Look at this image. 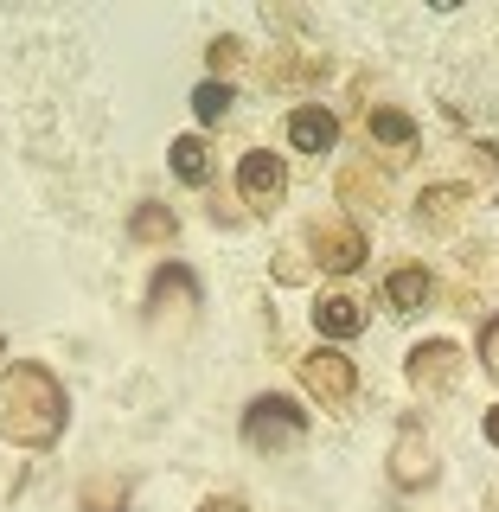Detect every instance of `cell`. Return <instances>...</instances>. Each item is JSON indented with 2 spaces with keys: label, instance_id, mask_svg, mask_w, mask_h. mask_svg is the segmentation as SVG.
Returning a JSON list of instances; mask_svg holds the SVG:
<instances>
[{
  "label": "cell",
  "instance_id": "2e32d148",
  "mask_svg": "<svg viewBox=\"0 0 499 512\" xmlns=\"http://www.w3.org/2000/svg\"><path fill=\"white\" fill-rule=\"evenodd\" d=\"M128 237H135V244H154V250H167L173 237H180V218H173L160 199H141L135 212H128Z\"/></svg>",
  "mask_w": 499,
  "mask_h": 512
},
{
  "label": "cell",
  "instance_id": "cb8c5ba5",
  "mask_svg": "<svg viewBox=\"0 0 499 512\" xmlns=\"http://www.w3.org/2000/svg\"><path fill=\"white\" fill-rule=\"evenodd\" d=\"M199 512H250V506H244V500H231V493H212V500H205Z\"/></svg>",
  "mask_w": 499,
  "mask_h": 512
},
{
  "label": "cell",
  "instance_id": "8fae6325",
  "mask_svg": "<svg viewBox=\"0 0 499 512\" xmlns=\"http://www.w3.org/2000/svg\"><path fill=\"white\" fill-rule=\"evenodd\" d=\"M365 135H372L384 154H404V160H416V148H423V141H416V122L397 103H378L372 116H365Z\"/></svg>",
  "mask_w": 499,
  "mask_h": 512
},
{
  "label": "cell",
  "instance_id": "ffe728a7",
  "mask_svg": "<svg viewBox=\"0 0 499 512\" xmlns=\"http://www.w3.org/2000/svg\"><path fill=\"white\" fill-rule=\"evenodd\" d=\"M205 58H212V71H237V64H244L250 52L231 39V32H224V39H212V52H205Z\"/></svg>",
  "mask_w": 499,
  "mask_h": 512
},
{
  "label": "cell",
  "instance_id": "5b68a950",
  "mask_svg": "<svg viewBox=\"0 0 499 512\" xmlns=\"http://www.w3.org/2000/svg\"><path fill=\"white\" fill-rule=\"evenodd\" d=\"M282 192H288V167H282V154L250 148L244 160H237V199H244L250 212H276Z\"/></svg>",
  "mask_w": 499,
  "mask_h": 512
},
{
  "label": "cell",
  "instance_id": "30bf717a",
  "mask_svg": "<svg viewBox=\"0 0 499 512\" xmlns=\"http://www.w3.org/2000/svg\"><path fill=\"white\" fill-rule=\"evenodd\" d=\"M333 192H340L346 205H365V212H384V205H391V180H384L372 160H352V167H340Z\"/></svg>",
  "mask_w": 499,
  "mask_h": 512
},
{
  "label": "cell",
  "instance_id": "484cf974",
  "mask_svg": "<svg viewBox=\"0 0 499 512\" xmlns=\"http://www.w3.org/2000/svg\"><path fill=\"white\" fill-rule=\"evenodd\" d=\"M487 512H499V487H493V493H487Z\"/></svg>",
  "mask_w": 499,
  "mask_h": 512
},
{
  "label": "cell",
  "instance_id": "9a60e30c",
  "mask_svg": "<svg viewBox=\"0 0 499 512\" xmlns=\"http://www.w3.org/2000/svg\"><path fill=\"white\" fill-rule=\"evenodd\" d=\"M429 288H436V282H429L423 263H397L391 276H384V301H391L397 314H423L429 308Z\"/></svg>",
  "mask_w": 499,
  "mask_h": 512
},
{
  "label": "cell",
  "instance_id": "9c48e42d",
  "mask_svg": "<svg viewBox=\"0 0 499 512\" xmlns=\"http://www.w3.org/2000/svg\"><path fill=\"white\" fill-rule=\"evenodd\" d=\"M148 308H154V314H186V308H199V276H192L186 263H160L154 282H148Z\"/></svg>",
  "mask_w": 499,
  "mask_h": 512
},
{
  "label": "cell",
  "instance_id": "d6986e66",
  "mask_svg": "<svg viewBox=\"0 0 499 512\" xmlns=\"http://www.w3.org/2000/svg\"><path fill=\"white\" fill-rule=\"evenodd\" d=\"M192 116H199V122H224V116H231V84H224V77L199 84V90H192Z\"/></svg>",
  "mask_w": 499,
  "mask_h": 512
},
{
  "label": "cell",
  "instance_id": "4316f807",
  "mask_svg": "<svg viewBox=\"0 0 499 512\" xmlns=\"http://www.w3.org/2000/svg\"><path fill=\"white\" fill-rule=\"evenodd\" d=\"M0 352H7V340H0Z\"/></svg>",
  "mask_w": 499,
  "mask_h": 512
},
{
  "label": "cell",
  "instance_id": "ba28073f",
  "mask_svg": "<svg viewBox=\"0 0 499 512\" xmlns=\"http://www.w3.org/2000/svg\"><path fill=\"white\" fill-rule=\"evenodd\" d=\"M468 199H474V192L461 186V180H436V186H423V199H416V224H423L429 237H455V224L468 218Z\"/></svg>",
  "mask_w": 499,
  "mask_h": 512
},
{
  "label": "cell",
  "instance_id": "e0dca14e",
  "mask_svg": "<svg viewBox=\"0 0 499 512\" xmlns=\"http://www.w3.org/2000/svg\"><path fill=\"white\" fill-rule=\"evenodd\" d=\"M167 154H173V180L205 186V173H212V154H205V141H199V135H180Z\"/></svg>",
  "mask_w": 499,
  "mask_h": 512
},
{
  "label": "cell",
  "instance_id": "6da1fadb",
  "mask_svg": "<svg viewBox=\"0 0 499 512\" xmlns=\"http://www.w3.org/2000/svg\"><path fill=\"white\" fill-rule=\"evenodd\" d=\"M64 384L45 372L39 359H20L0 372V436L13 448H52L64 436Z\"/></svg>",
  "mask_w": 499,
  "mask_h": 512
},
{
  "label": "cell",
  "instance_id": "603a6c76",
  "mask_svg": "<svg viewBox=\"0 0 499 512\" xmlns=\"http://www.w3.org/2000/svg\"><path fill=\"white\" fill-rule=\"evenodd\" d=\"M301 269H308V256H295V250H276V276H282V282H295Z\"/></svg>",
  "mask_w": 499,
  "mask_h": 512
},
{
  "label": "cell",
  "instance_id": "7402d4cb",
  "mask_svg": "<svg viewBox=\"0 0 499 512\" xmlns=\"http://www.w3.org/2000/svg\"><path fill=\"white\" fill-rule=\"evenodd\" d=\"M480 359H487V372H499V320H487V333H480Z\"/></svg>",
  "mask_w": 499,
  "mask_h": 512
},
{
  "label": "cell",
  "instance_id": "3957f363",
  "mask_svg": "<svg viewBox=\"0 0 499 512\" xmlns=\"http://www.w3.org/2000/svg\"><path fill=\"white\" fill-rule=\"evenodd\" d=\"M244 436H250V448H263V455H282V448H295L308 436V423H301V410L288 404V397H256L244 410Z\"/></svg>",
  "mask_w": 499,
  "mask_h": 512
},
{
  "label": "cell",
  "instance_id": "44dd1931",
  "mask_svg": "<svg viewBox=\"0 0 499 512\" xmlns=\"http://www.w3.org/2000/svg\"><path fill=\"white\" fill-rule=\"evenodd\" d=\"M474 160H480V180H487V199H499V148H493V141H480Z\"/></svg>",
  "mask_w": 499,
  "mask_h": 512
},
{
  "label": "cell",
  "instance_id": "52a82bcc",
  "mask_svg": "<svg viewBox=\"0 0 499 512\" xmlns=\"http://www.w3.org/2000/svg\"><path fill=\"white\" fill-rule=\"evenodd\" d=\"M391 480L404 493H423L429 480H436V455H429L423 423H404V429H397V442H391Z\"/></svg>",
  "mask_w": 499,
  "mask_h": 512
},
{
  "label": "cell",
  "instance_id": "4fadbf2b",
  "mask_svg": "<svg viewBox=\"0 0 499 512\" xmlns=\"http://www.w3.org/2000/svg\"><path fill=\"white\" fill-rule=\"evenodd\" d=\"M288 141H295L301 154H327L333 141H340V122L320 103H301V109H288Z\"/></svg>",
  "mask_w": 499,
  "mask_h": 512
},
{
  "label": "cell",
  "instance_id": "277c9868",
  "mask_svg": "<svg viewBox=\"0 0 499 512\" xmlns=\"http://www.w3.org/2000/svg\"><path fill=\"white\" fill-rule=\"evenodd\" d=\"M308 263L333 269V276H346V269L365 263V231L352 218H314L308 224Z\"/></svg>",
  "mask_w": 499,
  "mask_h": 512
},
{
  "label": "cell",
  "instance_id": "7c38bea8",
  "mask_svg": "<svg viewBox=\"0 0 499 512\" xmlns=\"http://www.w3.org/2000/svg\"><path fill=\"white\" fill-rule=\"evenodd\" d=\"M320 71H327V58H320V52H301V45H276V52L263 58V77H269V84H282V90L314 84Z\"/></svg>",
  "mask_w": 499,
  "mask_h": 512
},
{
  "label": "cell",
  "instance_id": "7a4b0ae2",
  "mask_svg": "<svg viewBox=\"0 0 499 512\" xmlns=\"http://www.w3.org/2000/svg\"><path fill=\"white\" fill-rule=\"evenodd\" d=\"M301 384L320 397L327 410H352V391H359V372H352V359L340 346H314V352H301Z\"/></svg>",
  "mask_w": 499,
  "mask_h": 512
},
{
  "label": "cell",
  "instance_id": "5bb4252c",
  "mask_svg": "<svg viewBox=\"0 0 499 512\" xmlns=\"http://www.w3.org/2000/svg\"><path fill=\"white\" fill-rule=\"evenodd\" d=\"M314 327L327 333V340H352V333L365 327V308H359V295H346V288H327V295L314 301Z\"/></svg>",
  "mask_w": 499,
  "mask_h": 512
},
{
  "label": "cell",
  "instance_id": "8992f818",
  "mask_svg": "<svg viewBox=\"0 0 499 512\" xmlns=\"http://www.w3.org/2000/svg\"><path fill=\"white\" fill-rule=\"evenodd\" d=\"M404 372H410L416 391H455L461 384V346L455 340H423L404 359Z\"/></svg>",
  "mask_w": 499,
  "mask_h": 512
},
{
  "label": "cell",
  "instance_id": "d4e9b609",
  "mask_svg": "<svg viewBox=\"0 0 499 512\" xmlns=\"http://www.w3.org/2000/svg\"><path fill=\"white\" fill-rule=\"evenodd\" d=\"M487 442H493V448H499V404H493V410H487Z\"/></svg>",
  "mask_w": 499,
  "mask_h": 512
},
{
  "label": "cell",
  "instance_id": "ac0fdd59",
  "mask_svg": "<svg viewBox=\"0 0 499 512\" xmlns=\"http://www.w3.org/2000/svg\"><path fill=\"white\" fill-rule=\"evenodd\" d=\"M84 512H128V480L122 474H90L84 480Z\"/></svg>",
  "mask_w": 499,
  "mask_h": 512
}]
</instances>
